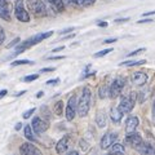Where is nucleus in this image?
Returning <instances> with one entry per match:
<instances>
[{
	"mask_svg": "<svg viewBox=\"0 0 155 155\" xmlns=\"http://www.w3.org/2000/svg\"><path fill=\"white\" fill-rule=\"evenodd\" d=\"M53 35V31H47V32H40V34H36V35H34L31 38H28L27 40L19 43V44L16 47V52L13 53V56H17V54H21V53L25 52L27 48H31L32 45H36L39 43H41L43 40H45V39L51 38Z\"/></svg>",
	"mask_w": 155,
	"mask_h": 155,
	"instance_id": "nucleus-1",
	"label": "nucleus"
},
{
	"mask_svg": "<svg viewBox=\"0 0 155 155\" xmlns=\"http://www.w3.org/2000/svg\"><path fill=\"white\" fill-rule=\"evenodd\" d=\"M91 104H92V92L89 87H84L81 91L80 98L78 100V114L81 118L87 116V114L91 110Z\"/></svg>",
	"mask_w": 155,
	"mask_h": 155,
	"instance_id": "nucleus-2",
	"label": "nucleus"
},
{
	"mask_svg": "<svg viewBox=\"0 0 155 155\" xmlns=\"http://www.w3.org/2000/svg\"><path fill=\"white\" fill-rule=\"evenodd\" d=\"M26 4H27V11L38 18L45 17L48 14V9L41 0H27Z\"/></svg>",
	"mask_w": 155,
	"mask_h": 155,
	"instance_id": "nucleus-3",
	"label": "nucleus"
},
{
	"mask_svg": "<svg viewBox=\"0 0 155 155\" xmlns=\"http://www.w3.org/2000/svg\"><path fill=\"white\" fill-rule=\"evenodd\" d=\"M136 101H137V93L136 92H130L127 96H123L120 98V102L118 105V109L122 111L123 114H128L133 110Z\"/></svg>",
	"mask_w": 155,
	"mask_h": 155,
	"instance_id": "nucleus-4",
	"label": "nucleus"
},
{
	"mask_svg": "<svg viewBox=\"0 0 155 155\" xmlns=\"http://www.w3.org/2000/svg\"><path fill=\"white\" fill-rule=\"evenodd\" d=\"M125 85V80L124 78H115V79L111 81V84L109 85V97L110 98H116L122 94V91Z\"/></svg>",
	"mask_w": 155,
	"mask_h": 155,
	"instance_id": "nucleus-5",
	"label": "nucleus"
},
{
	"mask_svg": "<svg viewBox=\"0 0 155 155\" xmlns=\"http://www.w3.org/2000/svg\"><path fill=\"white\" fill-rule=\"evenodd\" d=\"M14 16L19 22H28L30 21V14L26 11L23 0H16L14 2Z\"/></svg>",
	"mask_w": 155,
	"mask_h": 155,
	"instance_id": "nucleus-6",
	"label": "nucleus"
},
{
	"mask_svg": "<svg viewBox=\"0 0 155 155\" xmlns=\"http://www.w3.org/2000/svg\"><path fill=\"white\" fill-rule=\"evenodd\" d=\"M76 113H78V97H76V94H72L71 97H69V101H67V105L65 107L66 119L69 120V122H71V120L75 118Z\"/></svg>",
	"mask_w": 155,
	"mask_h": 155,
	"instance_id": "nucleus-7",
	"label": "nucleus"
},
{
	"mask_svg": "<svg viewBox=\"0 0 155 155\" xmlns=\"http://www.w3.org/2000/svg\"><path fill=\"white\" fill-rule=\"evenodd\" d=\"M49 122L45 119H43L41 116H35L31 122V127H32V130L35 132L36 134H40V133H44L45 130L49 128Z\"/></svg>",
	"mask_w": 155,
	"mask_h": 155,
	"instance_id": "nucleus-8",
	"label": "nucleus"
},
{
	"mask_svg": "<svg viewBox=\"0 0 155 155\" xmlns=\"http://www.w3.org/2000/svg\"><path fill=\"white\" fill-rule=\"evenodd\" d=\"M116 138H118V134L115 132H106L100 141V147L102 150H109L111 145L116 141Z\"/></svg>",
	"mask_w": 155,
	"mask_h": 155,
	"instance_id": "nucleus-9",
	"label": "nucleus"
},
{
	"mask_svg": "<svg viewBox=\"0 0 155 155\" xmlns=\"http://www.w3.org/2000/svg\"><path fill=\"white\" fill-rule=\"evenodd\" d=\"M142 141H143V140L141 137V134L137 133L136 130H134V132L127 133V136H125V140H124V142L127 143V145H129L130 147H133V149L137 147Z\"/></svg>",
	"mask_w": 155,
	"mask_h": 155,
	"instance_id": "nucleus-10",
	"label": "nucleus"
},
{
	"mask_svg": "<svg viewBox=\"0 0 155 155\" xmlns=\"http://www.w3.org/2000/svg\"><path fill=\"white\" fill-rule=\"evenodd\" d=\"M19 153L22 155H40L41 151L39 150L35 145L31 143V142H25L21 145L19 147Z\"/></svg>",
	"mask_w": 155,
	"mask_h": 155,
	"instance_id": "nucleus-11",
	"label": "nucleus"
},
{
	"mask_svg": "<svg viewBox=\"0 0 155 155\" xmlns=\"http://www.w3.org/2000/svg\"><path fill=\"white\" fill-rule=\"evenodd\" d=\"M0 18L4 21H11V4L8 0H0Z\"/></svg>",
	"mask_w": 155,
	"mask_h": 155,
	"instance_id": "nucleus-12",
	"label": "nucleus"
},
{
	"mask_svg": "<svg viewBox=\"0 0 155 155\" xmlns=\"http://www.w3.org/2000/svg\"><path fill=\"white\" fill-rule=\"evenodd\" d=\"M70 142H71V137L69 134H65L60 141L57 142L56 145V151L58 154H65L67 150H69V146H70Z\"/></svg>",
	"mask_w": 155,
	"mask_h": 155,
	"instance_id": "nucleus-13",
	"label": "nucleus"
},
{
	"mask_svg": "<svg viewBox=\"0 0 155 155\" xmlns=\"http://www.w3.org/2000/svg\"><path fill=\"white\" fill-rule=\"evenodd\" d=\"M136 150L140 153V154H145V155H154L155 154V147L153 146L151 143H147V142H141L138 145Z\"/></svg>",
	"mask_w": 155,
	"mask_h": 155,
	"instance_id": "nucleus-14",
	"label": "nucleus"
},
{
	"mask_svg": "<svg viewBox=\"0 0 155 155\" xmlns=\"http://www.w3.org/2000/svg\"><path fill=\"white\" fill-rule=\"evenodd\" d=\"M147 81V75L142 71H136L132 75V83L134 85H145Z\"/></svg>",
	"mask_w": 155,
	"mask_h": 155,
	"instance_id": "nucleus-15",
	"label": "nucleus"
},
{
	"mask_svg": "<svg viewBox=\"0 0 155 155\" xmlns=\"http://www.w3.org/2000/svg\"><path fill=\"white\" fill-rule=\"evenodd\" d=\"M140 124V120L137 116H129L127 119V122H125V132L127 133H130V132H134L136 129H137Z\"/></svg>",
	"mask_w": 155,
	"mask_h": 155,
	"instance_id": "nucleus-16",
	"label": "nucleus"
},
{
	"mask_svg": "<svg viewBox=\"0 0 155 155\" xmlns=\"http://www.w3.org/2000/svg\"><path fill=\"white\" fill-rule=\"evenodd\" d=\"M94 122L97 124V127H100V128H105L106 127V124H107V116H106L104 110L97 111V114L94 116Z\"/></svg>",
	"mask_w": 155,
	"mask_h": 155,
	"instance_id": "nucleus-17",
	"label": "nucleus"
},
{
	"mask_svg": "<svg viewBox=\"0 0 155 155\" xmlns=\"http://www.w3.org/2000/svg\"><path fill=\"white\" fill-rule=\"evenodd\" d=\"M123 115L124 114L118 109V106H116V107H111L110 109V118H111V120H113L115 124H119L120 122H122Z\"/></svg>",
	"mask_w": 155,
	"mask_h": 155,
	"instance_id": "nucleus-18",
	"label": "nucleus"
},
{
	"mask_svg": "<svg viewBox=\"0 0 155 155\" xmlns=\"http://www.w3.org/2000/svg\"><path fill=\"white\" fill-rule=\"evenodd\" d=\"M110 153L111 154H124L125 153V147H124V145H122V143L114 142L113 145H111V147H110Z\"/></svg>",
	"mask_w": 155,
	"mask_h": 155,
	"instance_id": "nucleus-19",
	"label": "nucleus"
},
{
	"mask_svg": "<svg viewBox=\"0 0 155 155\" xmlns=\"http://www.w3.org/2000/svg\"><path fill=\"white\" fill-rule=\"evenodd\" d=\"M47 2L49 3L57 12H64L65 11V4H64L62 0H47Z\"/></svg>",
	"mask_w": 155,
	"mask_h": 155,
	"instance_id": "nucleus-20",
	"label": "nucleus"
},
{
	"mask_svg": "<svg viewBox=\"0 0 155 155\" xmlns=\"http://www.w3.org/2000/svg\"><path fill=\"white\" fill-rule=\"evenodd\" d=\"M64 102L60 100V101H56L54 105H53V113H54L57 116H61L64 115Z\"/></svg>",
	"mask_w": 155,
	"mask_h": 155,
	"instance_id": "nucleus-21",
	"label": "nucleus"
},
{
	"mask_svg": "<svg viewBox=\"0 0 155 155\" xmlns=\"http://www.w3.org/2000/svg\"><path fill=\"white\" fill-rule=\"evenodd\" d=\"M70 3L75 4L78 7H91L96 3V0H70Z\"/></svg>",
	"mask_w": 155,
	"mask_h": 155,
	"instance_id": "nucleus-22",
	"label": "nucleus"
},
{
	"mask_svg": "<svg viewBox=\"0 0 155 155\" xmlns=\"http://www.w3.org/2000/svg\"><path fill=\"white\" fill-rule=\"evenodd\" d=\"M23 136L28 140V141H35V137H34L32 134V127L31 125H25V128H23Z\"/></svg>",
	"mask_w": 155,
	"mask_h": 155,
	"instance_id": "nucleus-23",
	"label": "nucleus"
},
{
	"mask_svg": "<svg viewBox=\"0 0 155 155\" xmlns=\"http://www.w3.org/2000/svg\"><path fill=\"white\" fill-rule=\"evenodd\" d=\"M149 94H150V89H149V88L143 89V91H141V92H138V93H137V100H138V102H140V104H143L145 101L147 100Z\"/></svg>",
	"mask_w": 155,
	"mask_h": 155,
	"instance_id": "nucleus-24",
	"label": "nucleus"
},
{
	"mask_svg": "<svg viewBox=\"0 0 155 155\" xmlns=\"http://www.w3.org/2000/svg\"><path fill=\"white\" fill-rule=\"evenodd\" d=\"M40 113H41V118L49 122V120H51V118H52V115H51L49 107H48L47 105H43V106H41V107H40Z\"/></svg>",
	"mask_w": 155,
	"mask_h": 155,
	"instance_id": "nucleus-25",
	"label": "nucleus"
},
{
	"mask_svg": "<svg viewBox=\"0 0 155 155\" xmlns=\"http://www.w3.org/2000/svg\"><path fill=\"white\" fill-rule=\"evenodd\" d=\"M109 96V85H102V87H100V89H98V97L100 98H106V97Z\"/></svg>",
	"mask_w": 155,
	"mask_h": 155,
	"instance_id": "nucleus-26",
	"label": "nucleus"
},
{
	"mask_svg": "<svg viewBox=\"0 0 155 155\" xmlns=\"http://www.w3.org/2000/svg\"><path fill=\"white\" fill-rule=\"evenodd\" d=\"M145 62H146L145 60H140V61H124V62L120 64V66H128V67H130V66H138V65H143Z\"/></svg>",
	"mask_w": 155,
	"mask_h": 155,
	"instance_id": "nucleus-27",
	"label": "nucleus"
},
{
	"mask_svg": "<svg viewBox=\"0 0 155 155\" xmlns=\"http://www.w3.org/2000/svg\"><path fill=\"white\" fill-rule=\"evenodd\" d=\"M34 62L32 61H28V60H16L13 61L11 66H19V65H32Z\"/></svg>",
	"mask_w": 155,
	"mask_h": 155,
	"instance_id": "nucleus-28",
	"label": "nucleus"
},
{
	"mask_svg": "<svg viewBox=\"0 0 155 155\" xmlns=\"http://www.w3.org/2000/svg\"><path fill=\"white\" fill-rule=\"evenodd\" d=\"M110 52H113V49H111V48H107V49H104V51H100V52L94 53V54H93V57H94V58H100V57H104V56H106V54H109Z\"/></svg>",
	"mask_w": 155,
	"mask_h": 155,
	"instance_id": "nucleus-29",
	"label": "nucleus"
},
{
	"mask_svg": "<svg viewBox=\"0 0 155 155\" xmlns=\"http://www.w3.org/2000/svg\"><path fill=\"white\" fill-rule=\"evenodd\" d=\"M39 79V74H32V75H27L23 78V81H27V83H30V81H34Z\"/></svg>",
	"mask_w": 155,
	"mask_h": 155,
	"instance_id": "nucleus-30",
	"label": "nucleus"
},
{
	"mask_svg": "<svg viewBox=\"0 0 155 155\" xmlns=\"http://www.w3.org/2000/svg\"><path fill=\"white\" fill-rule=\"evenodd\" d=\"M35 111H36V109L35 107H32V109H30V110H27V111H25V113H23V119H28V118H30V116L34 114V113H35Z\"/></svg>",
	"mask_w": 155,
	"mask_h": 155,
	"instance_id": "nucleus-31",
	"label": "nucleus"
},
{
	"mask_svg": "<svg viewBox=\"0 0 155 155\" xmlns=\"http://www.w3.org/2000/svg\"><path fill=\"white\" fill-rule=\"evenodd\" d=\"M146 49L145 48H140V49H136V51H133L132 53H129L128 54V57H133V56H137V54H140V53H142V52H145Z\"/></svg>",
	"mask_w": 155,
	"mask_h": 155,
	"instance_id": "nucleus-32",
	"label": "nucleus"
},
{
	"mask_svg": "<svg viewBox=\"0 0 155 155\" xmlns=\"http://www.w3.org/2000/svg\"><path fill=\"white\" fill-rule=\"evenodd\" d=\"M4 40H5V32H4V28L0 26V45L4 43Z\"/></svg>",
	"mask_w": 155,
	"mask_h": 155,
	"instance_id": "nucleus-33",
	"label": "nucleus"
},
{
	"mask_svg": "<svg viewBox=\"0 0 155 155\" xmlns=\"http://www.w3.org/2000/svg\"><path fill=\"white\" fill-rule=\"evenodd\" d=\"M57 83H60V78H56V79H51L47 81V85H56Z\"/></svg>",
	"mask_w": 155,
	"mask_h": 155,
	"instance_id": "nucleus-34",
	"label": "nucleus"
},
{
	"mask_svg": "<svg viewBox=\"0 0 155 155\" xmlns=\"http://www.w3.org/2000/svg\"><path fill=\"white\" fill-rule=\"evenodd\" d=\"M54 70H56V67H44V69L40 70V72H52Z\"/></svg>",
	"mask_w": 155,
	"mask_h": 155,
	"instance_id": "nucleus-35",
	"label": "nucleus"
},
{
	"mask_svg": "<svg viewBox=\"0 0 155 155\" xmlns=\"http://www.w3.org/2000/svg\"><path fill=\"white\" fill-rule=\"evenodd\" d=\"M74 30H75V27H69V28H65V30L60 31V34L61 35H64V34H69L70 31H74Z\"/></svg>",
	"mask_w": 155,
	"mask_h": 155,
	"instance_id": "nucleus-36",
	"label": "nucleus"
},
{
	"mask_svg": "<svg viewBox=\"0 0 155 155\" xmlns=\"http://www.w3.org/2000/svg\"><path fill=\"white\" fill-rule=\"evenodd\" d=\"M18 41H21V39H19V38H16V39H14V40L11 43V44H8V48H12L13 45H16V44H18Z\"/></svg>",
	"mask_w": 155,
	"mask_h": 155,
	"instance_id": "nucleus-37",
	"label": "nucleus"
},
{
	"mask_svg": "<svg viewBox=\"0 0 155 155\" xmlns=\"http://www.w3.org/2000/svg\"><path fill=\"white\" fill-rule=\"evenodd\" d=\"M116 40H118L116 38H111V39H106V40H105L104 43H105V44H111V43H115Z\"/></svg>",
	"mask_w": 155,
	"mask_h": 155,
	"instance_id": "nucleus-38",
	"label": "nucleus"
},
{
	"mask_svg": "<svg viewBox=\"0 0 155 155\" xmlns=\"http://www.w3.org/2000/svg\"><path fill=\"white\" fill-rule=\"evenodd\" d=\"M154 19H151V18H145V19H141V21H138L137 23H147V22H153Z\"/></svg>",
	"mask_w": 155,
	"mask_h": 155,
	"instance_id": "nucleus-39",
	"label": "nucleus"
},
{
	"mask_svg": "<svg viewBox=\"0 0 155 155\" xmlns=\"http://www.w3.org/2000/svg\"><path fill=\"white\" fill-rule=\"evenodd\" d=\"M151 113H153V120H154V123H155V98H154V104H153V110H151Z\"/></svg>",
	"mask_w": 155,
	"mask_h": 155,
	"instance_id": "nucleus-40",
	"label": "nucleus"
},
{
	"mask_svg": "<svg viewBox=\"0 0 155 155\" xmlns=\"http://www.w3.org/2000/svg\"><path fill=\"white\" fill-rule=\"evenodd\" d=\"M65 56H56V57H49V60H64Z\"/></svg>",
	"mask_w": 155,
	"mask_h": 155,
	"instance_id": "nucleus-41",
	"label": "nucleus"
},
{
	"mask_svg": "<svg viewBox=\"0 0 155 155\" xmlns=\"http://www.w3.org/2000/svg\"><path fill=\"white\" fill-rule=\"evenodd\" d=\"M125 21H128V18H118V19H115V22H118V23H120V22H125Z\"/></svg>",
	"mask_w": 155,
	"mask_h": 155,
	"instance_id": "nucleus-42",
	"label": "nucleus"
},
{
	"mask_svg": "<svg viewBox=\"0 0 155 155\" xmlns=\"http://www.w3.org/2000/svg\"><path fill=\"white\" fill-rule=\"evenodd\" d=\"M21 128H22V123H19V122H18V123L16 124V127H14V129H16V130H19Z\"/></svg>",
	"mask_w": 155,
	"mask_h": 155,
	"instance_id": "nucleus-43",
	"label": "nucleus"
},
{
	"mask_svg": "<svg viewBox=\"0 0 155 155\" xmlns=\"http://www.w3.org/2000/svg\"><path fill=\"white\" fill-rule=\"evenodd\" d=\"M97 25L101 26V27H106L107 26V22H97Z\"/></svg>",
	"mask_w": 155,
	"mask_h": 155,
	"instance_id": "nucleus-44",
	"label": "nucleus"
},
{
	"mask_svg": "<svg viewBox=\"0 0 155 155\" xmlns=\"http://www.w3.org/2000/svg\"><path fill=\"white\" fill-rule=\"evenodd\" d=\"M8 93V91H5V89H3V91H0V97H4Z\"/></svg>",
	"mask_w": 155,
	"mask_h": 155,
	"instance_id": "nucleus-45",
	"label": "nucleus"
},
{
	"mask_svg": "<svg viewBox=\"0 0 155 155\" xmlns=\"http://www.w3.org/2000/svg\"><path fill=\"white\" fill-rule=\"evenodd\" d=\"M64 48H65V47H62V45H61V47H58V48H56V49H53L52 52H60V51H62V49H64Z\"/></svg>",
	"mask_w": 155,
	"mask_h": 155,
	"instance_id": "nucleus-46",
	"label": "nucleus"
},
{
	"mask_svg": "<svg viewBox=\"0 0 155 155\" xmlns=\"http://www.w3.org/2000/svg\"><path fill=\"white\" fill-rule=\"evenodd\" d=\"M43 94H44V92H39V93H36V98H41Z\"/></svg>",
	"mask_w": 155,
	"mask_h": 155,
	"instance_id": "nucleus-47",
	"label": "nucleus"
},
{
	"mask_svg": "<svg viewBox=\"0 0 155 155\" xmlns=\"http://www.w3.org/2000/svg\"><path fill=\"white\" fill-rule=\"evenodd\" d=\"M23 93H26V91H21V92H18V93H16L14 96H16V97H17V96H22Z\"/></svg>",
	"mask_w": 155,
	"mask_h": 155,
	"instance_id": "nucleus-48",
	"label": "nucleus"
},
{
	"mask_svg": "<svg viewBox=\"0 0 155 155\" xmlns=\"http://www.w3.org/2000/svg\"><path fill=\"white\" fill-rule=\"evenodd\" d=\"M153 14H155V11H153V12H147V13H145L143 16H153Z\"/></svg>",
	"mask_w": 155,
	"mask_h": 155,
	"instance_id": "nucleus-49",
	"label": "nucleus"
},
{
	"mask_svg": "<svg viewBox=\"0 0 155 155\" xmlns=\"http://www.w3.org/2000/svg\"><path fill=\"white\" fill-rule=\"evenodd\" d=\"M69 154H79L78 151H69Z\"/></svg>",
	"mask_w": 155,
	"mask_h": 155,
	"instance_id": "nucleus-50",
	"label": "nucleus"
}]
</instances>
